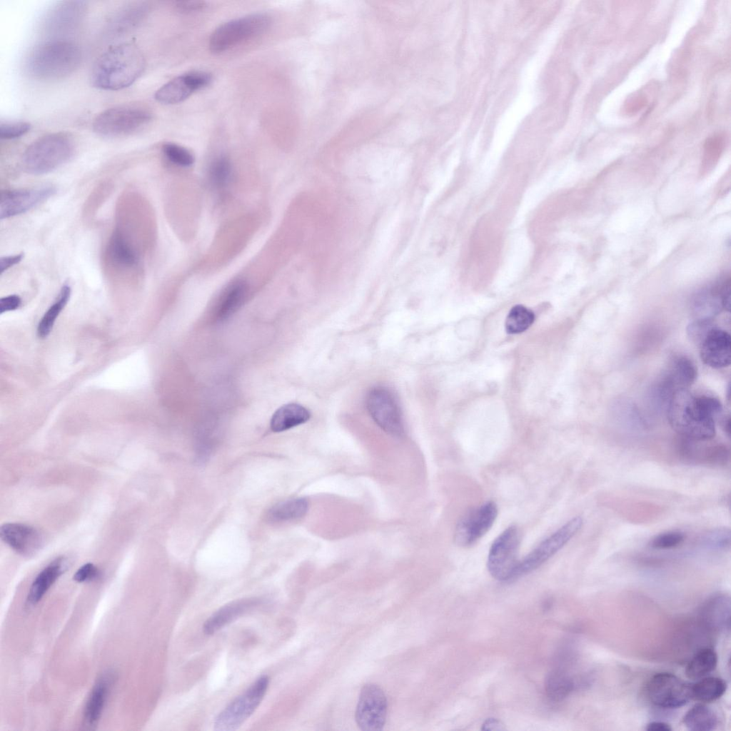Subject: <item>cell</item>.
<instances>
[{
	"label": "cell",
	"instance_id": "1",
	"mask_svg": "<svg viewBox=\"0 0 731 731\" xmlns=\"http://www.w3.org/2000/svg\"><path fill=\"white\" fill-rule=\"evenodd\" d=\"M666 406L669 424L681 437L705 441L715 436V420L722 411L718 399L682 389L672 394Z\"/></svg>",
	"mask_w": 731,
	"mask_h": 731
},
{
	"label": "cell",
	"instance_id": "2",
	"mask_svg": "<svg viewBox=\"0 0 731 731\" xmlns=\"http://www.w3.org/2000/svg\"><path fill=\"white\" fill-rule=\"evenodd\" d=\"M146 61L133 42L119 43L104 52L94 63L91 81L100 89L117 91L131 85L142 74Z\"/></svg>",
	"mask_w": 731,
	"mask_h": 731
},
{
	"label": "cell",
	"instance_id": "3",
	"mask_svg": "<svg viewBox=\"0 0 731 731\" xmlns=\"http://www.w3.org/2000/svg\"><path fill=\"white\" fill-rule=\"evenodd\" d=\"M81 51L74 42L54 39L37 46L29 54L26 66L34 78L55 81L67 77L79 66Z\"/></svg>",
	"mask_w": 731,
	"mask_h": 731
},
{
	"label": "cell",
	"instance_id": "4",
	"mask_svg": "<svg viewBox=\"0 0 731 731\" xmlns=\"http://www.w3.org/2000/svg\"><path fill=\"white\" fill-rule=\"evenodd\" d=\"M74 151V141L69 133H49L39 138L26 148L22 156L23 168L30 174L48 173L67 162Z\"/></svg>",
	"mask_w": 731,
	"mask_h": 731
},
{
	"label": "cell",
	"instance_id": "5",
	"mask_svg": "<svg viewBox=\"0 0 731 731\" xmlns=\"http://www.w3.org/2000/svg\"><path fill=\"white\" fill-rule=\"evenodd\" d=\"M152 119V113L139 104H125L104 110L94 119V131L104 137L119 138L136 133Z\"/></svg>",
	"mask_w": 731,
	"mask_h": 731
},
{
	"label": "cell",
	"instance_id": "6",
	"mask_svg": "<svg viewBox=\"0 0 731 731\" xmlns=\"http://www.w3.org/2000/svg\"><path fill=\"white\" fill-rule=\"evenodd\" d=\"M269 684L267 675L259 677L243 693L230 702L215 718L213 730H237L255 712L263 699Z\"/></svg>",
	"mask_w": 731,
	"mask_h": 731
},
{
	"label": "cell",
	"instance_id": "7",
	"mask_svg": "<svg viewBox=\"0 0 731 731\" xmlns=\"http://www.w3.org/2000/svg\"><path fill=\"white\" fill-rule=\"evenodd\" d=\"M520 534L518 528L511 525L502 532L492 543L487 560L490 575L502 582L515 580L519 561L518 552Z\"/></svg>",
	"mask_w": 731,
	"mask_h": 731
},
{
	"label": "cell",
	"instance_id": "8",
	"mask_svg": "<svg viewBox=\"0 0 731 731\" xmlns=\"http://www.w3.org/2000/svg\"><path fill=\"white\" fill-rule=\"evenodd\" d=\"M270 17L255 14L227 21L216 28L209 39L213 53L226 51L236 44L263 33L270 25Z\"/></svg>",
	"mask_w": 731,
	"mask_h": 731
},
{
	"label": "cell",
	"instance_id": "9",
	"mask_svg": "<svg viewBox=\"0 0 731 731\" xmlns=\"http://www.w3.org/2000/svg\"><path fill=\"white\" fill-rule=\"evenodd\" d=\"M366 405L371 418L385 432L396 437L404 435L402 411L391 390L384 386L373 388L367 393Z\"/></svg>",
	"mask_w": 731,
	"mask_h": 731
},
{
	"label": "cell",
	"instance_id": "10",
	"mask_svg": "<svg viewBox=\"0 0 731 731\" xmlns=\"http://www.w3.org/2000/svg\"><path fill=\"white\" fill-rule=\"evenodd\" d=\"M583 518L576 516L543 540L524 558L520 559L515 580L537 569L559 551L581 528Z\"/></svg>",
	"mask_w": 731,
	"mask_h": 731
},
{
	"label": "cell",
	"instance_id": "11",
	"mask_svg": "<svg viewBox=\"0 0 731 731\" xmlns=\"http://www.w3.org/2000/svg\"><path fill=\"white\" fill-rule=\"evenodd\" d=\"M646 695L657 707L677 708L691 699L690 684L672 673H656L647 683Z\"/></svg>",
	"mask_w": 731,
	"mask_h": 731
},
{
	"label": "cell",
	"instance_id": "12",
	"mask_svg": "<svg viewBox=\"0 0 731 731\" xmlns=\"http://www.w3.org/2000/svg\"><path fill=\"white\" fill-rule=\"evenodd\" d=\"M387 699L376 684L367 683L362 687L356 711V721L363 731H380L387 716Z\"/></svg>",
	"mask_w": 731,
	"mask_h": 731
},
{
	"label": "cell",
	"instance_id": "13",
	"mask_svg": "<svg viewBox=\"0 0 731 731\" xmlns=\"http://www.w3.org/2000/svg\"><path fill=\"white\" fill-rule=\"evenodd\" d=\"M498 515V507L488 501L471 510L458 523L454 539L460 547H469L479 540L493 526Z\"/></svg>",
	"mask_w": 731,
	"mask_h": 731
},
{
	"label": "cell",
	"instance_id": "14",
	"mask_svg": "<svg viewBox=\"0 0 731 731\" xmlns=\"http://www.w3.org/2000/svg\"><path fill=\"white\" fill-rule=\"evenodd\" d=\"M697 370L694 363L685 356L671 358L659 383L657 395L666 403L674 393L688 388L695 382Z\"/></svg>",
	"mask_w": 731,
	"mask_h": 731
},
{
	"label": "cell",
	"instance_id": "15",
	"mask_svg": "<svg viewBox=\"0 0 731 731\" xmlns=\"http://www.w3.org/2000/svg\"><path fill=\"white\" fill-rule=\"evenodd\" d=\"M55 191L52 186L3 191L0 197V218H8L26 213L52 196Z\"/></svg>",
	"mask_w": 731,
	"mask_h": 731
},
{
	"label": "cell",
	"instance_id": "16",
	"mask_svg": "<svg viewBox=\"0 0 731 731\" xmlns=\"http://www.w3.org/2000/svg\"><path fill=\"white\" fill-rule=\"evenodd\" d=\"M211 76L204 71H191L177 76L159 88L155 99L160 103L174 104L184 101L193 92L210 84Z\"/></svg>",
	"mask_w": 731,
	"mask_h": 731
},
{
	"label": "cell",
	"instance_id": "17",
	"mask_svg": "<svg viewBox=\"0 0 731 731\" xmlns=\"http://www.w3.org/2000/svg\"><path fill=\"white\" fill-rule=\"evenodd\" d=\"M1 540L14 551L23 556H31L38 552L43 544L40 532L30 525L8 523L0 528Z\"/></svg>",
	"mask_w": 731,
	"mask_h": 731
},
{
	"label": "cell",
	"instance_id": "18",
	"mask_svg": "<svg viewBox=\"0 0 731 731\" xmlns=\"http://www.w3.org/2000/svg\"><path fill=\"white\" fill-rule=\"evenodd\" d=\"M115 680V672L107 670L96 680L84 709L83 722L87 728L94 729L98 725Z\"/></svg>",
	"mask_w": 731,
	"mask_h": 731
},
{
	"label": "cell",
	"instance_id": "19",
	"mask_svg": "<svg viewBox=\"0 0 731 731\" xmlns=\"http://www.w3.org/2000/svg\"><path fill=\"white\" fill-rule=\"evenodd\" d=\"M699 346L700 358L707 366L713 368L730 366L731 339L726 331L714 327Z\"/></svg>",
	"mask_w": 731,
	"mask_h": 731
},
{
	"label": "cell",
	"instance_id": "20",
	"mask_svg": "<svg viewBox=\"0 0 731 731\" xmlns=\"http://www.w3.org/2000/svg\"><path fill=\"white\" fill-rule=\"evenodd\" d=\"M678 453L685 460L711 465H724L730 460V449L724 445L700 446L695 440L683 438Z\"/></svg>",
	"mask_w": 731,
	"mask_h": 731
},
{
	"label": "cell",
	"instance_id": "21",
	"mask_svg": "<svg viewBox=\"0 0 731 731\" xmlns=\"http://www.w3.org/2000/svg\"><path fill=\"white\" fill-rule=\"evenodd\" d=\"M84 14V2H63L49 14L45 21L46 31L55 34L69 31L78 26Z\"/></svg>",
	"mask_w": 731,
	"mask_h": 731
},
{
	"label": "cell",
	"instance_id": "22",
	"mask_svg": "<svg viewBox=\"0 0 731 731\" xmlns=\"http://www.w3.org/2000/svg\"><path fill=\"white\" fill-rule=\"evenodd\" d=\"M259 602L258 599L248 598L236 600L223 605L206 620L203 627V632L209 635L214 634L225 625L257 606Z\"/></svg>",
	"mask_w": 731,
	"mask_h": 731
},
{
	"label": "cell",
	"instance_id": "23",
	"mask_svg": "<svg viewBox=\"0 0 731 731\" xmlns=\"http://www.w3.org/2000/svg\"><path fill=\"white\" fill-rule=\"evenodd\" d=\"M66 570V561L58 558L45 567L34 578L26 598L29 606L38 604L58 578Z\"/></svg>",
	"mask_w": 731,
	"mask_h": 731
},
{
	"label": "cell",
	"instance_id": "24",
	"mask_svg": "<svg viewBox=\"0 0 731 731\" xmlns=\"http://www.w3.org/2000/svg\"><path fill=\"white\" fill-rule=\"evenodd\" d=\"M694 319H710L725 310L723 285L720 288H705L697 293L691 302Z\"/></svg>",
	"mask_w": 731,
	"mask_h": 731
},
{
	"label": "cell",
	"instance_id": "25",
	"mask_svg": "<svg viewBox=\"0 0 731 731\" xmlns=\"http://www.w3.org/2000/svg\"><path fill=\"white\" fill-rule=\"evenodd\" d=\"M107 253L111 262L123 268H132L138 263V255L135 248L119 228L110 238Z\"/></svg>",
	"mask_w": 731,
	"mask_h": 731
},
{
	"label": "cell",
	"instance_id": "26",
	"mask_svg": "<svg viewBox=\"0 0 731 731\" xmlns=\"http://www.w3.org/2000/svg\"><path fill=\"white\" fill-rule=\"evenodd\" d=\"M311 417L308 409L297 403H289L279 408L271 420V429L282 432L307 422Z\"/></svg>",
	"mask_w": 731,
	"mask_h": 731
},
{
	"label": "cell",
	"instance_id": "27",
	"mask_svg": "<svg viewBox=\"0 0 731 731\" xmlns=\"http://www.w3.org/2000/svg\"><path fill=\"white\" fill-rule=\"evenodd\" d=\"M730 605V599L725 595H717L710 599L702 610V618L705 624L715 630L729 627Z\"/></svg>",
	"mask_w": 731,
	"mask_h": 731
},
{
	"label": "cell",
	"instance_id": "28",
	"mask_svg": "<svg viewBox=\"0 0 731 731\" xmlns=\"http://www.w3.org/2000/svg\"><path fill=\"white\" fill-rule=\"evenodd\" d=\"M247 291L248 286L243 281H237L230 285L217 304L215 320L222 322L233 314L245 300Z\"/></svg>",
	"mask_w": 731,
	"mask_h": 731
},
{
	"label": "cell",
	"instance_id": "29",
	"mask_svg": "<svg viewBox=\"0 0 731 731\" xmlns=\"http://www.w3.org/2000/svg\"><path fill=\"white\" fill-rule=\"evenodd\" d=\"M683 722L690 730L711 731L717 727L718 719L712 709L705 704L698 703L685 713Z\"/></svg>",
	"mask_w": 731,
	"mask_h": 731
},
{
	"label": "cell",
	"instance_id": "30",
	"mask_svg": "<svg viewBox=\"0 0 731 731\" xmlns=\"http://www.w3.org/2000/svg\"><path fill=\"white\" fill-rule=\"evenodd\" d=\"M717 660V655L713 649L702 648L687 662L685 674L691 680L706 677L715 669Z\"/></svg>",
	"mask_w": 731,
	"mask_h": 731
},
{
	"label": "cell",
	"instance_id": "31",
	"mask_svg": "<svg viewBox=\"0 0 731 731\" xmlns=\"http://www.w3.org/2000/svg\"><path fill=\"white\" fill-rule=\"evenodd\" d=\"M727 689L726 682L717 677H704L690 684L691 699L710 702L719 699Z\"/></svg>",
	"mask_w": 731,
	"mask_h": 731
},
{
	"label": "cell",
	"instance_id": "32",
	"mask_svg": "<svg viewBox=\"0 0 731 731\" xmlns=\"http://www.w3.org/2000/svg\"><path fill=\"white\" fill-rule=\"evenodd\" d=\"M308 509V500L296 498L280 502L268 512V518L274 522L292 520L303 517Z\"/></svg>",
	"mask_w": 731,
	"mask_h": 731
},
{
	"label": "cell",
	"instance_id": "33",
	"mask_svg": "<svg viewBox=\"0 0 731 731\" xmlns=\"http://www.w3.org/2000/svg\"><path fill=\"white\" fill-rule=\"evenodd\" d=\"M147 11L148 7L144 4L128 5L116 13L111 20V29L117 34L130 30L142 21Z\"/></svg>",
	"mask_w": 731,
	"mask_h": 731
},
{
	"label": "cell",
	"instance_id": "34",
	"mask_svg": "<svg viewBox=\"0 0 731 731\" xmlns=\"http://www.w3.org/2000/svg\"><path fill=\"white\" fill-rule=\"evenodd\" d=\"M70 296V286L64 285L60 291L57 300L44 313L38 325L37 335L39 338H44L50 333L56 318L66 305Z\"/></svg>",
	"mask_w": 731,
	"mask_h": 731
},
{
	"label": "cell",
	"instance_id": "35",
	"mask_svg": "<svg viewBox=\"0 0 731 731\" xmlns=\"http://www.w3.org/2000/svg\"><path fill=\"white\" fill-rule=\"evenodd\" d=\"M573 680L560 670H553L547 676L545 689L548 697L553 701H560L573 690Z\"/></svg>",
	"mask_w": 731,
	"mask_h": 731
},
{
	"label": "cell",
	"instance_id": "36",
	"mask_svg": "<svg viewBox=\"0 0 731 731\" xmlns=\"http://www.w3.org/2000/svg\"><path fill=\"white\" fill-rule=\"evenodd\" d=\"M534 320L535 315L532 311L521 305L515 306L505 319V330L511 334L522 333L533 324Z\"/></svg>",
	"mask_w": 731,
	"mask_h": 731
},
{
	"label": "cell",
	"instance_id": "37",
	"mask_svg": "<svg viewBox=\"0 0 731 731\" xmlns=\"http://www.w3.org/2000/svg\"><path fill=\"white\" fill-rule=\"evenodd\" d=\"M231 176L232 165L228 157L222 155L212 161L208 168V177L212 185L223 188L229 183Z\"/></svg>",
	"mask_w": 731,
	"mask_h": 731
},
{
	"label": "cell",
	"instance_id": "38",
	"mask_svg": "<svg viewBox=\"0 0 731 731\" xmlns=\"http://www.w3.org/2000/svg\"><path fill=\"white\" fill-rule=\"evenodd\" d=\"M163 152L166 158L172 163L188 167L194 162V156L187 148L173 143H167L163 146Z\"/></svg>",
	"mask_w": 731,
	"mask_h": 731
},
{
	"label": "cell",
	"instance_id": "39",
	"mask_svg": "<svg viewBox=\"0 0 731 731\" xmlns=\"http://www.w3.org/2000/svg\"><path fill=\"white\" fill-rule=\"evenodd\" d=\"M704 546L717 550H725L730 546V530L716 528L706 533L702 540Z\"/></svg>",
	"mask_w": 731,
	"mask_h": 731
},
{
	"label": "cell",
	"instance_id": "40",
	"mask_svg": "<svg viewBox=\"0 0 731 731\" xmlns=\"http://www.w3.org/2000/svg\"><path fill=\"white\" fill-rule=\"evenodd\" d=\"M684 533L680 531H669L655 536L649 543L654 549L666 550L676 548L685 540Z\"/></svg>",
	"mask_w": 731,
	"mask_h": 731
},
{
	"label": "cell",
	"instance_id": "41",
	"mask_svg": "<svg viewBox=\"0 0 731 731\" xmlns=\"http://www.w3.org/2000/svg\"><path fill=\"white\" fill-rule=\"evenodd\" d=\"M712 320L694 319L687 326L688 336L694 342L700 345L707 333L714 328Z\"/></svg>",
	"mask_w": 731,
	"mask_h": 731
},
{
	"label": "cell",
	"instance_id": "42",
	"mask_svg": "<svg viewBox=\"0 0 731 731\" xmlns=\"http://www.w3.org/2000/svg\"><path fill=\"white\" fill-rule=\"evenodd\" d=\"M31 124L26 121L1 122L0 124V137L2 139H13L27 133Z\"/></svg>",
	"mask_w": 731,
	"mask_h": 731
},
{
	"label": "cell",
	"instance_id": "43",
	"mask_svg": "<svg viewBox=\"0 0 731 731\" xmlns=\"http://www.w3.org/2000/svg\"><path fill=\"white\" fill-rule=\"evenodd\" d=\"M99 574L98 568L91 563L81 566L74 575V580L77 583H84L95 579Z\"/></svg>",
	"mask_w": 731,
	"mask_h": 731
},
{
	"label": "cell",
	"instance_id": "44",
	"mask_svg": "<svg viewBox=\"0 0 731 731\" xmlns=\"http://www.w3.org/2000/svg\"><path fill=\"white\" fill-rule=\"evenodd\" d=\"M21 303V299L18 295H9L0 299V313L14 311L18 308Z\"/></svg>",
	"mask_w": 731,
	"mask_h": 731
},
{
	"label": "cell",
	"instance_id": "45",
	"mask_svg": "<svg viewBox=\"0 0 731 731\" xmlns=\"http://www.w3.org/2000/svg\"><path fill=\"white\" fill-rule=\"evenodd\" d=\"M176 5L181 11L191 12L203 9L206 3L203 1H177Z\"/></svg>",
	"mask_w": 731,
	"mask_h": 731
},
{
	"label": "cell",
	"instance_id": "46",
	"mask_svg": "<svg viewBox=\"0 0 731 731\" xmlns=\"http://www.w3.org/2000/svg\"><path fill=\"white\" fill-rule=\"evenodd\" d=\"M24 258V253H19L12 256H2L0 258V273L2 274L4 271L18 264Z\"/></svg>",
	"mask_w": 731,
	"mask_h": 731
},
{
	"label": "cell",
	"instance_id": "47",
	"mask_svg": "<svg viewBox=\"0 0 731 731\" xmlns=\"http://www.w3.org/2000/svg\"><path fill=\"white\" fill-rule=\"evenodd\" d=\"M504 725L496 718L490 717L485 720L482 724V730L485 731H500L505 730Z\"/></svg>",
	"mask_w": 731,
	"mask_h": 731
},
{
	"label": "cell",
	"instance_id": "48",
	"mask_svg": "<svg viewBox=\"0 0 731 731\" xmlns=\"http://www.w3.org/2000/svg\"><path fill=\"white\" fill-rule=\"evenodd\" d=\"M646 730L648 731H671L672 727L665 722L653 721L647 725Z\"/></svg>",
	"mask_w": 731,
	"mask_h": 731
},
{
	"label": "cell",
	"instance_id": "49",
	"mask_svg": "<svg viewBox=\"0 0 731 731\" xmlns=\"http://www.w3.org/2000/svg\"><path fill=\"white\" fill-rule=\"evenodd\" d=\"M722 428H724L725 433L727 434L728 436H730V418L729 417L727 418H724L723 420H722Z\"/></svg>",
	"mask_w": 731,
	"mask_h": 731
}]
</instances>
